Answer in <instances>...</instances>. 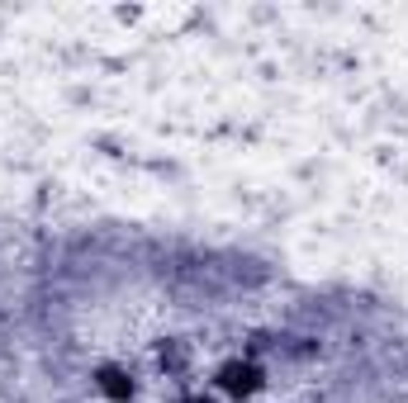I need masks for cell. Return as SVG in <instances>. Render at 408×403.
Masks as SVG:
<instances>
[{
  "label": "cell",
  "instance_id": "1",
  "mask_svg": "<svg viewBox=\"0 0 408 403\" xmlns=\"http://www.w3.org/2000/svg\"><path fill=\"white\" fill-rule=\"evenodd\" d=\"M252 379H257V375H252L247 365H228V370H224V384H228V389H252Z\"/></svg>",
  "mask_w": 408,
  "mask_h": 403
}]
</instances>
